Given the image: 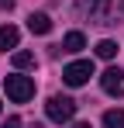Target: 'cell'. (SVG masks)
Returning <instances> with one entry per match:
<instances>
[{
	"label": "cell",
	"mask_w": 124,
	"mask_h": 128,
	"mask_svg": "<svg viewBox=\"0 0 124 128\" xmlns=\"http://www.w3.org/2000/svg\"><path fill=\"white\" fill-rule=\"evenodd\" d=\"M0 128H21V118H17V114H10V118H7Z\"/></svg>",
	"instance_id": "cell-12"
},
{
	"label": "cell",
	"mask_w": 124,
	"mask_h": 128,
	"mask_svg": "<svg viewBox=\"0 0 124 128\" xmlns=\"http://www.w3.org/2000/svg\"><path fill=\"white\" fill-rule=\"evenodd\" d=\"M97 56H100V59H114V56H117V42H110V38L97 42Z\"/></svg>",
	"instance_id": "cell-9"
},
{
	"label": "cell",
	"mask_w": 124,
	"mask_h": 128,
	"mask_svg": "<svg viewBox=\"0 0 124 128\" xmlns=\"http://www.w3.org/2000/svg\"><path fill=\"white\" fill-rule=\"evenodd\" d=\"M17 42H21V31L14 24H3V28H0V48H3V52H7V48H17Z\"/></svg>",
	"instance_id": "cell-6"
},
{
	"label": "cell",
	"mask_w": 124,
	"mask_h": 128,
	"mask_svg": "<svg viewBox=\"0 0 124 128\" xmlns=\"http://www.w3.org/2000/svg\"><path fill=\"white\" fill-rule=\"evenodd\" d=\"M3 90H7V97L14 100V104H28L31 97H35V80L31 76H3Z\"/></svg>",
	"instance_id": "cell-2"
},
{
	"label": "cell",
	"mask_w": 124,
	"mask_h": 128,
	"mask_svg": "<svg viewBox=\"0 0 124 128\" xmlns=\"http://www.w3.org/2000/svg\"><path fill=\"white\" fill-rule=\"evenodd\" d=\"M100 86L107 90V94H117V97H121V90H124V73L117 69V66L103 69V73H100Z\"/></svg>",
	"instance_id": "cell-5"
},
{
	"label": "cell",
	"mask_w": 124,
	"mask_h": 128,
	"mask_svg": "<svg viewBox=\"0 0 124 128\" xmlns=\"http://www.w3.org/2000/svg\"><path fill=\"white\" fill-rule=\"evenodd\" d=\"M14 4H17V0H0V10H10Z\"/></svg>",
	"instance_id": "cell-13"
},
{
	"label": "cell",
	"mask_w": 124,
	"mask_h": 128,
	"mask_svg": "<svg viewBox=\"0 0 124 128\" xmlns=\"http://www.w3.org/2000/svg\"><path fill=\"white\" fill-rule=\"evenodd\" d=\"M14 66L17 69H35V52H14Z\"/></svg>",
	"instance_id": "cell-11"
},
{
	"label": "cell",
	"mask_w": 124,
	"mask_h": 128,
	"mask_svg": "<svg viewBox=\"0 0 124 128\" xmlns=\"http://www.w3.org/2000/svg\"><path fill=\"white\" fill-rule=\"evenodd\" d=\"M62 52H83L86 48V38H83V31H69L65 38H62V45H59Z\"/></svg>",
	"instance_id": "cell-8"
},
{
	"label": "cell",
	"mask_w": 124,
	"mask_h": 128,
	"mask_svg": "<svg viewBox=\"0 0 124 128\" xmlns=\"http://www.w3.org/2000/svg\"><path fill=\"white\" fill-rule=\"evenodd\" d=\"M103 125L107 128H124V111H117V107L107 111V114H103Z\"/></svg>",
	"instance_id": "cell-10"
},
{
	"label": "cell",
	"mask_w": 124,
	"mask_h": 128,
	"mask_svg": "<svg viewBox=\"0 0 124 128\" xmlns=\"http://www.w3.org/2000/svg\"><path fill=\"white\" fill-rule=\"evenodd\" d=\"M72 128H90V121H76V125H72Z\"/></svg>",
	"instance_id": "cell-14"
},
{
	"label": "cell",
	"mask_w": 124,
	"mask_h": 128,
	"mask_svg": "<svg viewBox=\"0 0 124 128\" xmlns=\"http://www.w3.org/2000/svg\"><path fill=\"white\" fill-rule=\"evenodd\" d=\"M79 7L93 18V24H121L124 0H79Z\"/></svg>",
	"instance_id": "cell-1"
},
{
	"label": "cell",
	"mask_w": 124,
	"mask_h": 128,
	"mask_svg": "<svg viewBox=\"0 0 124 128\" xmlns=\"http://www.w3.org/2000/svg\"><path fill=\"white\" fill-rule=\"evenodd\" d=\"M28 28H31V35H48L52 31V18L48 14H31L28 18Z\"/></svg>",
	"instance_id": "cell-7"
},
{
	"label": "cell",
	"mask_w": 124,
	"mask_h": 128,
	"mask_svg": "<svg viewBox=\"0 0 124 128\" xmlns=\"http://www.w3.org/2000/svg\"><path fill=\"white\" fill-rule=\"evenodd\" d=\"M45 114H48L52 121L65 125V121H72V118H76V100H72V97H62V94H52V97H48V104H45Z\"/></svg>",
	"instance_id": "cell-3"
},
{
	"label": "cell",
	"mask_w": 124,
	"mask_h": 128,
	"mask_svg": "<svg viewBox=\"0 0 124 128\" xmlns=\"http://www.w3.org/2000/svg\"><path fill=\"white\" fill-rule=\"evenodd\" d=\"M31 128H45V125H31Z\"/></svg>",
	"instance_id": "cell-15"
},
{
	"label": "cell",
	"mask_w": 124,
	"mask_h": 128,
	"mask_svg": "<svg viewBox=\"0 0 124 128\" xmlns=\"http://www.w3.org/2000/svg\"><path fill=\"white\" fill-rule=\"evenodd\" d=\"M90 76H93V62H90V59H76V62H69L62 69V80L69 86H83Z\"/></svg>",
	"instance_id": "cell-4"
}]
</instances>
